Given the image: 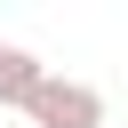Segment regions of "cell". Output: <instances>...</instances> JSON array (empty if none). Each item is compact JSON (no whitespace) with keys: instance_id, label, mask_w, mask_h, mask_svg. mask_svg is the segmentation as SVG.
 Masks as SVG:
<instances>
[{"instance_id":"obj_1","label":"cell","mask_w":128,"mask_h":128,"mask_svg":"<svg viewBox=\"0 0 128 128\" xmlns=\"http://www.w3.org/2000/svg\"><path fill=\"white\" fill-rule=\"evenodd\" d=\"M24 112H32V128H104V96L88 80H56V72L32 88Z\"/></svg>"},{"instance_id":"obj_2","label":"cell","mask_w":128,"mask_h":128,"mask_svg":"<svg viewBox=\"0 0 128 128\" xmlns=\"http://www.w3.org/2000/svg\"><path fill=\"white\" fill-rule=\"evenodd\" d=\"M40 80H48V64L32 48H16V40H0V112H24Z\"/></svg>"}]
</instances>
